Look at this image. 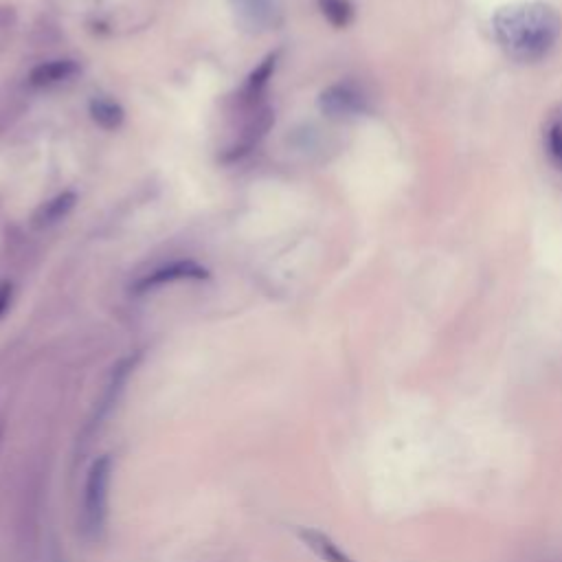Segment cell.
<instances>
[{"label":"cell","mask_w":562,"mask_h":562,"mask_svg":"<svg viewBox=\"0 0 562 562\" xmlns=\"http://www.w3.org/2000/svg\"><path fill=\"white\" fill-rule=\"evenodd\" d=\"M16 20L14 7H0V27H9Z\"/></svg>","instance_id":"15"},{"label":"cell","mask_w":562,"mask_h":562,"mask_svg":"<svg viewBox=\"0 0 562 562\" xmlns=\"http://www.w3.org/2000/svg\"><path fill=\"white\" fill-rule=\"evenodd\" d=\"M321 14L336 29H345L354 22V5L352 0H317Z\"/></svg>","instance_id":"12"},{"label":"cell","mask_w":562,"mask_h":562,"mask_svg":"<svg viewBox=\"0 0 562 562\" xmlns=\"http://www.w3.org/2000/svg\"><path fill=\"white\" fill-rule=\"evenodd\" d=\"M299 538L303 541V545H306L310 552L317 554L323 562H356L352 556H347L328 534H323L319 530L303 527V530H299Z\"/></svg>","instance_id":"10"},{"label":"cell","mask_w":562,"mask_h":562,"mask_svg":"<svg viewBox=\"0 0 562 562\" xmlns=\"http://www.w3.org/2000/svg\"><path fill=\"white\" fill-rule=\"evenodd\" d=\"M209 271L205 266H200L191 260H178L172 264H165L156 271L141 277L137 284H134V292H148L152 288L174 284V281H185V279H207Z\"/></svg>","instance_id":"5"},{"label":"cell","mask_w":562,"mask_h":562,"mask_svg":"<svg viewBox=\"0 0 562 562\" xmlns=\"http://www.w3.org/2000/svg\"><path fill=\"white\" fill-rule=\"evenodd\" d=\"M110 477H112V459L110 455H101L91 466V470H88L84 499H82L80 527L88 541H99V538L104 536L106 521H108Z\"/></svg>","instance_id":"2"},{"label":"cell","mask_w":562,"mask_h":562,"mask_svg":"<svg viewBox=\"0 0 562 562\" xmlns=\"http://www.w3.org/2000/svg\"><path fill=\"white\" fill-rule=\"evenodd\" d=\"M91 117L99 128L117 130V128H121L123 119H126V112H123V108L117 104V101L97 97L91 101Z\"/></svg>","instance_id":"11"},{"label":"cell","mask_w":562,"mask_h":562,"mask_svg":"<svg viewBox=\"0 0 562 562\" xmlns=\"http://www.w3.org/2000/svg\"><path fill=\"white\" fill-rule=\"evenodd\" d=\"M11 303V284L9 281H0V317L7 312Z\"/></svg>","instance_id":"14"},{"label":"cell","mask_w":562,"mask_h":562,"mask_svg":"<svg viewBox=\"0 0 562 562\" xmlns=\"http://www.w3.org/2000/svg\"><path fill=\"white\" fill-rule=\"evenodd\" d=\"M246 115H249V117H246V121H244L238 141H235L233 148L224 152V156H222L224 163L240 161L242 156H246L251 150H255V145L260 143L268 134V130L275 126V110L271 106H266V104L249 110Z\"/></svg>","instance_id":"4"},{"label":"cell","mask_w":562,"mask_h":562,"mask_svg":"<svg viewBox=\"0 0 562 562\" xmlns=\"http://www.w3.org/2000/svg\"><path fill=\"white\" fill-rule=\"evenodd\" d=\"M492 33L510 60L536 64L556 49L562 36V16L543 0L512 3L494 11Z\"/></svg>","instance_id":"1"},{"label":"cell","mask_w":562,"mask_h":562,"mask_svg":"<svg viewBox=\"0 0 562 562\" xmlns=\"http://www.w3.org/2000/svg\"><path fill=\"white\" fill-rule=\"evenodd\" d=\"M231 3L240 18L253 29H273L281 20L277 0H231Z\"/></svg>","instance_id":"7"},{"label":"cell","mask_w":562,"mask_h":562,"mask_svg":"<svg viewBox=\"0 0 562 562\" xmlns=\"http://www.w3.org/2000/svg\"><path fill=\"white\" fill-rule=\"evenodd\" d=\"M277 60H279V53H271L268 58L257 66V69L249 75V80L240 88V95H238V106L249 112L257 106H262V97L268 82H271V77L277 69Z\"/></svg>","instance_id":"6"},{"label":"cell","mask_w":562,"mask_h":562,"mask_svg":"<svg viewBox=\"0 0 562 562\" xmlns=\"http://www.w3.org/2000/svg\"><path fill=\"white\" fill-rule=\"evenodd\" d=\"M545 150L552 163L562 172V117L552 119L545 128Z\"/></svg>","instance_id":"13"},{"label":"cell","mask_w":562,"mask_h":562,"mask_svg":"<svg viewBox=\"0 0 562 562\" xmlns=\"http://www.w3.org/2000/svg\"><path fill=\"white\" fill-rule=\"evenodd\" d=\"M75 202H77V196L73 194V191H62V194H58L55 198L42 202V205L36 209V213H33L31 224L36 229H49V227H53V224H58L60 220L69 216L75 207Z\"/></svg>","instance_id":"8"},{"label":"cell","mask_w":562,"mask_h":562,"mask_svg":"<svg viewBox=\"0 0 562 562\" xmlns=\"http://www.w3.org/2000/svg\"><path fill=\"white\" fill-rule=\"evenodd\" d=\"M369 101L367 95L350 82H339L325 88L319 97V108L325 117L332 119H350L363 115Z\"/></svg>","instance_id":"3"},{"label":"cell","mask_w":562,"mask_h":562,"mask_svg":"<svg viewBox=\"0 0 562 562\" xmlns=\"http://www.w3.org/2000/svg\"><path fill=\"white\" fill-rule=\"evenodd\" d=\"M77 73H80V64H77L75 60L44 62L31 71L29 84L36 88H49V86L71 80V77H75Z\"/></svg>","instance_id":"9"}]
</instances>
